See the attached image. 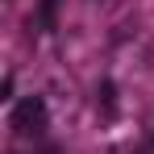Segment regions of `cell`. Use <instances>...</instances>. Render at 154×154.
Here are the masks:
<instances>
[{"label": "cell", "mask_w": 154, "mask_h": 154, "mask_svg": "<svg viewBox=\"0 0 154 154\" xmlns=\"http://www.w3.org/2000/svg\"><path fill=\"white\" fill-rule=\"evenodd\" d=\"M58 17V0H38V29H54Z\"/></svg>", "instance_id": "2"}, {"label": "cell", "mask_w": 154, "mask_h": 154, "mask_svg": "<svg viewBox=\"0 0 154 154\" xmlns=\"http://www.w3.org/2000/svg\"><path fill=\"white\" fill-rule=\"evenodd\" d=\"M0 100H13V75H4V83H0Z\"/></svg>", "instance_id": "4"}, {"label": "cell", "mask_w": 154, "mask_h": 154, "mask_svg": "<svg viewBox=\"0 0 154 154\" xmlns=\"http://www.w3.org/2000/svg\"><path fill=\"white\" fill-rule=\"evenodd\" d=\"M96 104H100L104 112H117V88H112L108 79H104L100 88H96Z\"/></svg>", "instance_id": "3"}, {"label": "cell", "mask_w": 154, "mask_h": 154, "mask_svg": "<svg viewBox=\"0 0 154 154\" xmlns=\"http://www.w3.org/2000/svg\"><path fill=\"white\" fill-rule=\"evenodd\" d=\"M8 125H13V133H21V137H38V133L46 129V100H42V96L17 100L13 112H8Z\"/></svg>", "instance_id": "1"}]
</instances>
